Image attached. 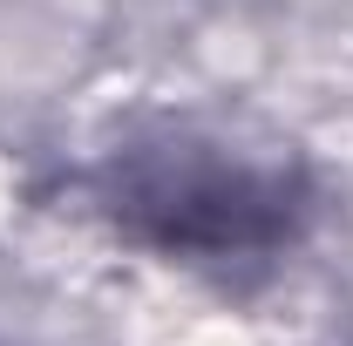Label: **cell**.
Listing matches in <instances>:
<instances>
[{"instance_id": "cell-1", "label": "cell", "mask_w": 353, "mask_h": 346, "mask_svg": "<svg viewBox=\"0 0 353 346\" xmlns=\"http://www.w3.org/2000/svg\"><path fill=\"white\" fill-rule=\"evenodd\" d=\"M218 204L292 217L279 176H259L245 163H204L190 150L136 156L130 176H123V197H116V217H130L163 252H259V245H279L272 231L245 224L238 211H218Z\"/></svg>"}]
</instances>
